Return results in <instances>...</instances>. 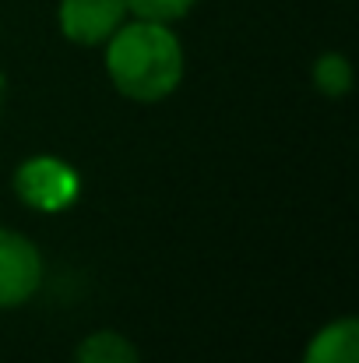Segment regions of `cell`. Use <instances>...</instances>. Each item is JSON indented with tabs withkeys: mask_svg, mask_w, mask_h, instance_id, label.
I'll return each instance as SVG.
<instances>
[{
	"mask_svg": "<svg viewBox=\"0 0 359 363\" xmlns=\"http://www.w3.org/2000/svg\"><path fill=\"white\" fill-rule=\"evenodd\" d=\"M110 78L127 99H166L183 74V50L162 21H134L120 28L106 50Z\"/></svg>",
	"mask_w": 359,
	"mask_h": 363,
	"instance_id": "6da1fadb",
	"label": "cell"
},
{
	"mask_svg": "<svg viewBox=\"0 0 359 363\" xmlns=\"http://www.w3.org/2000/svg\"><path fill=\"white\" fill-rule=\"evenodd\" d=\"M42 282V261L32 240L0 230V307L25 303Z\"/></svg>",
	"mask_w": 359,
	"mask_h": 363,
	"instance_id": "7a4b0ae2",
	"label": "cell"
},
{
	"mask_svg": "<svg viewBox=\"0 0 359 363\" xmlns=\"http://www.w3.org/2000/svg\"><path fill=\"white\" fill-rule=\"evenodd\" d=\"M18 194L35 205V208H64L74 194H78V177L74 169H67L60 159H50V155H39V159H28L18 177Z\"/></svg>",
	"mask_w": 359,
	"mask_h": 363,
	"instance_id": "3957f363",
	"label": "cell"
},
{
	"mask_svg": "<svg viewBox=\"0 0 359 363\" xmlns=\"http://www.w3.org/2000/svg\"><path fill=\"white\" fill-rule=\"evenodd\" d=\"M123 0H64L60 4V28L67 39L81 46H96L110 39L123 21Z\"/></svg>",
	"mask_w": 359,
	"mask_h": 363,
	"instance_id": "277c9868",
	"label": "cell"
},
{
	"mask_svg": "<svg viewBox=\"0 0 359 363\" xmlns=\"http://www.w3.org/2000/svg\"><path fill=\"white\" fill-rule=\"evenodd\" d=\"M303 363H359V325L353 318L324 325L307 346Z\"/></svg>",
	"mask_w": 359,
	"mask_h": 363,
	"instance_id": "5b68a950",
	"label": "cell"
},
{
	"mask_svg": "<svg viewBox=\"0 0 359 363\" xmlns=\"http://www.w3.org/2000/svg\"><path fill=\"white\" fill-rule=\"evenodd\" d=\"M78 363H137V350L117 332H96L78 346Z\"/></svg>",
	"mask_w": 359,
	"mask_h": 363,
	"instance_id": "8992f818",
	"label": "cell"
},
{
	"mask_svg": "<svg viewBox=\"0 0 359 363\" xmlns=\"http://www.w3.org/2000/svg\"><path fill=\"white\" fill-rule=\"evenodd\" d=\"M314 82H317V89H321L324 96H342V92H349V85H353V67H349L338 53H328V57L317 60Z\"/></svg>",
	"mask_w": 359,
	"mask_h": 363,
	"instance_id": "52a82bcc",
	"label": "cell"
},
{
	"mask_svg": "<svg viewBox=\"0 0 359 363\" xmlns=\"http://www.w3.org/2000/svg\"><path fill=\"white\" fill-rule=\"evenodd\" d=\"M141 21H176V18H183L190 7H194V0H123Z\"/></svg>",
	"mask_w": 359,
	"mask_h": 363,
	"instance_id": "ba28073f",
	"label": "cell"
}]
</instances>
